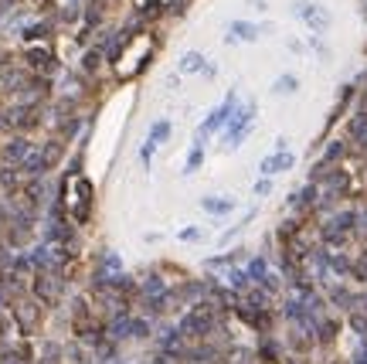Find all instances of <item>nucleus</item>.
<instances>
[{"instance_id":"f03ea898","label":"nucleus","mask_w":367,"mask_h":364,"mask_svg":"<svg viewBox=\"0 0 367 364\" xmlns=\"http://www.w3.org/2000/svg\"><path fill=\"white\" fill-rule=\"evenodd\" d=\"M24 157H27V140H10V143L3 147V160H7V164H17Z\"/></svg>"},{"instance_id":"f257e3e1","label":"nucleus","mask_w":367,"mask_h":364,"mask_svg":"<svg viewBox=\"0 0 367 364\" xmlns=\"http://www.w3.org/2000/svg\"><path fill=\"white\" fill-rule=\"evenodd\" d=\"M34 293H38L41 303H55L58 293H61V283H58V279H51L48 272H41L38 279H34Z\"/></svg>"},{"instance_id":"1a4fd4ad","label":"nucleus","mask_w":367,"mask_h":364,"mask_svg":"<svg viewBox=\"0 0 367 364\" xmlns=\"http://www.w3.org/2000/svg\"><path fill=\"white\" fill-rule=\"evenodd\" d=\"M235 38H255V27L251 24H235Z\"/></svg>"},{"instance_id":"dca6fc26","label":"nucleus","mask_w":367,"mask_h":364,"mask_svg":"<svg viewBox=\"0 0 367 364\" xmlns=\"http://www.w3.org/2000/svg\"><path fill=\"white\" fill-rule=\"evenodd\" d=\"M0 307H3V293H0Z\"/></svg>"},{"instance_id":"0eeeda50","label":"nucleus","mask_w":367,"mask_h":364,"mask_svg":"<svg viewBox=\"0 0 367 364\" xmlns=\"http://www.w3.org/2000/svg\"><path fill=\"white\" fill-rule=\"evenodd\" d=\"M180 68H184V72H197V68H201V55H187L180 61Z\"/></svg>"},{"instance_id":"9d476101","label":"nucleus","mask_w":367,"mask_h":364,"mask_svg":"<svg viewBox=\"0 0 367 364\" xmlns=\"http://www.w3.org/2000/svg\"><path fill=\"white\" fill-rule=\"evenodd\" d=\"M204 208H208V211H218V214H221V211H228L232 204H228V201H211V197H208V201H204Z\"/></svg>"},{"instance_id":"7ed1b4c3","label":"nucleus","mask_w":367,"mask_h":364,"mask_svg":"<svg viewBox=\"0 0 367 364\" xmlns=\"http://www.w3.org/2000/svg\"><path fill=\"white\" fill-rule=\"evenodd\" d=\"M289 164H292V157L279 154V157H269V160H265V164H262V171H265V174H275V171H286V167H289Z\"/></svg>"},{"instance_id":"f8f14e48","label":"nucleus","mask_w":367,"mask_h":364,"mask_svg":"<svg viewBox=\"0 0 367 364\" xmlns=\"http://www.w3.org/2000/svg\"><path fill=\"white\" fill-rule=\"evenodd\" d=\"M99 65V51H89V58H85V68H89V72H92V68H96Z\"/></svg>"},{"instance_id":"9b49d317","label":"nucleus","mask_w":367,"mask_h":364,"mask_svg":"<svg viewBox=\"0 0 367 364\" xmlns=\"http://www.w3.org/2000/svg\"><path fill=\"white\" fill-rule=\"evenodd\" d=\"M146 293H160V289H163V283H160V276H150V279H146Z\"/></svg>"},{"instance_id":"423d86ee","label":"nucleus","mask_w":367,"mask_h":364,"mask_svg":"<svg viewBox=\"0 0 367 364\" xmlns=\"http://www.w3.org/2000/svg\"><path fill=\"white\" fill-rule=\"evenodd\" d=\"M167 133H170V123L163 119V123H156L153 130H150V143H160V140H167Z\"/></svg>"},{"instance_id":"ddd939ff","label":"nucleus","mask_w":367,"mask_h":364,"mask_svg":"<svg viewBox=\"0 0 367 364\" xmlns=\"http://www.w3.org/2000/svg\"><path fill=\"white\" fill-rule=\"evenodd\" d=\"M106 269H109V272H119V259L116 255H106Z\"/></svg>"},{"instance_id":"20e7f679","label":"nucleus","mask_w":367,"mask_h":364,"mask_svg":"<svg viewBox=\"0 0 367 364\" xmlns=\"http://www.w3.org/2000/svg\"><path fill=\"white\" fill-rule=\"evenodd\" d=\"M17 320L24 324V330H31V327H34V320H38V310L31 307V303H24V307H17Z\"/></svg>"},{"instance_id":"39448f33","label":"nucleus","mask_w":367,"mask_h":364,"mask_svg":"<svg viewBox=\"0 0 367 364\" xmlns=\"http://www.w3.org/2000/svg\"><path fill=\"white\" fill-rule=\"evenodd\" d=\"M48 167V160H44V154H31L27 160H24V171H31V174H41Z\"/></svg>"},{"instance_id":"6e6552de","label":"nucleus","mask_w":367,"mask_h":364,"mask_svg":"<svg viewBox=\"0 0 367 364\" xmlns=\"http://www.w3.org/2000/svg\"><path fill=\"white\" fill-rule=\"evenodd\" d=\"M31 65H38V68H51V58L44 55V51H31Z\"/></svg>"},{"instance_id":"4468645a","label":"nucleus","mask_w":367,"mask_h":364,"mask_svg":"<svg viewBox=\"0 0 367 364\" xmlns=\"http://www.w3.org/2000/svg\"><path fill=\"white\" fill-rule=\"evenodd\" d=\"M41 34H44V24H34V27L27 31V38H41Z\"/></svg>"},{"instance_id":"2eb2a0df","label":"nucleus","mask_w":367,"mask_h":364,"mask_svg":"<svg viewBox=\"0 0 367 364\" xmlns=\"http://www.w3.org/2000/svg\"><path fill=\"white\" fill-rule=\"evenodd\" d=\"M0 364H20V361H17V358H3Z\"/></svg>"}]
</instances>
